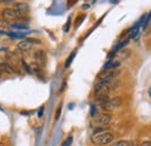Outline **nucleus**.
I'll use <instances>...</instances> for the list:
<instances>
[{
    "mask_svg": "<svg viewBox=\"0 0 151 146\" xmlns=\"http://www.w3.org/2000/svg\"><path fill=\"white\" fill-rule=\"evenodd\" d=\"M114 135L109 131H106V132H101V133H95V135H92L91 137V140L92 143L95 144V145H108L111 144L114 140Z\"/></svg>",
    "mask_w": 151,
    "mask_h": 146,
    "instance_id": "f257e3e1",
    "label": "nucleus"
},
{
    "mask_svg": "<svg viewBox=\"0 0 151 146\" xmlns=\"http://www.w3.org/2000/svg\"><path fill=\"white\" fill-rule=\"evenodd\" d=\"M121 104H122V99H121L120 96H116V97L109 99V100H107L106 102L101 103V109L105 110L106 112H107V111H113V110L117 109Z\"/></svg>",
    "mask_w": 151,
    "mask_h": 146,
    "instance_id": "f03ea898",
    "label": "nucleus"
},
{
    "mask_svg": "<svg viewBox=\"0 0 151 146\" xmlns=\"http://www.w3.org/2000/svg\"><path fill=\"white\" fill-rule=\"evenodd\" d=\"M22 14H20L17 9H13V8H6L1 12V16L4 19H8V20H18Z\"/></svg>",
    "mask_w": 151,
    "mask_h": 146,
    "instance_id": "7ed1b4c3",
    "label": "nucleus"
},
{
    "mask_svg": "<svg viewBox=\"0 0 151 146\" xmlns=\"http://www.w3.org/2000/svg\"><path fill=\"white\" fill-rule=\"evenodd\" d=\"M95 121L99 123V124H102V125H106V124H109L111 121H112V115L108 114V112H102V114H99L95 118Z\"/></svg>",
    "mask_w": 151,
    "mask_h": 146,
    "instance_id": "20e7f679",
    "label": "nucleus"
},
{
    "mask_svg": "<svg viewBox=\"0 0 151 146\" xmlns=\"http://www.w3.org/2000/svg\"><path fill=\"white\" fill-rule=\"evenodd\" d=\"M117 75H120V71L117 69L116 70H104L99 74V78H114V79H116Z\"/></svg>",
    "mask_w": 151,
    "mask_h": 146,
    "instance_id": "39448f33",
    "label": "nucleus"
},
{
    "mask_svg": "<svg viewBox=\"0 0 151 146\" xmlns=\"http://www.w3.org/2000/svg\"><path fill=\"white\" fill-rule=\"evenodd\" d=\"M33 47V43L29 41V38H24L22 39L21 42H19L18 44V48H19L21 51H29Z\"/></svg>",
    "mask_w": 151,
    "mask_h": 146,
    "instance_id": "423d86ee",
    "label": "nucleus"
},
{
    "mask_svg": "<svg viewBox=\"0 0 151 146\" xmlns=\"http://www.w3.org/2000/svg\"><path fill=\"white\" fill-rule=\"evenodd\" d=\"M35 60L40 65H45V62H47V55H45V52L43 51V50H37L36 52H35Z\"/></svg>",
    "mask_w": 151,
    "mask_h": 146,
    "instance_id": "0eeeda50",
    "label": "nucleus"
},
{
    "mask_svg": "<svg viewBox=\"0 0 151 146\" xmlns=\"http://www.w3.org/2000/svg\"><path fill=\"white\" fill-rule=\"evenodd\" d=\"M14 9H17L20 14H26L29 12V5L26 2H17Z\"/></svg>",
    "mask_w": 151,
    "mask_h": 146,
    "instance_id": "6e6552de",
    "label": "nucleus"
},
{
    "mask_svg": "<svg viewBox=\"0 0 151 146\" xmlns=\"http://www.w3.org/2000/svg\"><path fill=\"white\" fill-rule=\"evenodd\" d=\"M120 65H121V63L119 60H109L105 65V70H116Z\"/></svg>",
    "mask_w": 151,
    "mask_h": 146,
    "instance_id": "1a4fd4ad",
    "label": "nucleus"
},
{
    "mask_svg": "<svg viewBox=\"0 0 151 146\" xmlns=\"http://www.w3.org/2000/svg\"><path fill=\"white\" fill-rule=\"evenodd\" d=\"M0 67L2 70V72L7 73H14V69L8 64V63H0Z\"/></svg>",
    "mask_w": 151,
    "mask_h": 146,
    "instance_id": "9d476101",
    "label": "nucleus"
},
{
    "mask_svg": "<svg viewBox=\"0 0 151 146\" xmlns=\"http://www.w3.org/2000/svg\"><path fill=\"white\" fill-rule=\"evenodd\" d=\"M13 29H19V30H27L29 27L27 26V24H22V23H19V22H14V23H12V26H11Z\"/></svg>",
    "mask_w": 151,
    "mask_h": 146,
    "instance_id": "9b49d317",
    "label": "nucleus"
},
{
    "mask_svg": "<svg viewBox=\"0 0 151 146\" xmlns=\"http://www.w3.org/2000/svg\"><path fill=\"white\" fill-rule=\"evenodd\" d=\"M117 56H119L120 58H122V59H126L127 57H129V56H130V50H128V49L120 50V51H119V54H117Z\"/></svg>",
    "mask_w": 151,
    "mask_h": 146,
    "instance_id": "f8f14e48",
    "label": "nucleus"
},
{
    "mask_svg": "<svg viewBox=\"0 0 151 146\" xmlns=\"http://www.w3.org/2000/svg\"><path fill=\"white\" fill-rule=\"evenodd\" d=\"M75 56H76V52H72V54H71V56H70V57L66 59V62H65V67H69V66L71 65V63H72V60H73Z\"/></svg>",
    "mask_w": 151,
    "mask_h": 146,
    "instance_id": "ddd939ff",
    "label": "nucleus"
},
{
    "mask_svg": "<svg viewBox=\"0 0 151 146\" xmlns=\"http://www.w3.org/2000/svg\"><path fill=\"white\" fill-rule=\"evenodd\" d=\"M128 42H129V39H127V41H124V42H121L119 45H116V47H115V49H114V50H115V51H120L123 47H126V45L128 44Z\"/></svg>",
    "mask_w": 151,
    "mask_h": 146,
    "instance_id": "4468645a",
    "label": "nucleus"
},
{
    "mask_svg": "<svg viewBox=\"0 0 151 146\" xmlns=\"http://www.w3.org/2000/svg\"><path fill=\"white\" fill-rule=\"evenodd\" d=\"M115 146H130V143L128 140H119Z\"/></svg>",
    "mask_w": 151,
    "mask_h": 146,
    "instance_id": "2eb2a0df",
    "label": "nucleus"
},
{
    "mask_svg": "<svg viewBox=\"0 0 151 146\" xmlns=\"http://www.w3.org/2000/svg\"><path fill=\"white\" fill-rule=\"evenodd\" d=\"M85 20V15H79V18L77 19V21H76V27L78 28L80 24H81V22Z\"/></svg>",
    "mask_w": 151,
    "mask_h": 146,
    "instance_id": "dca6fc26",
    "label": "nucleus"
},
{
    "mask_svg": "<svg viewBox=\"0 0 151 146\" xmlns=\"http://www.w3.org/2000/svg\"><path fill=\"white\" fill-rule=\"evenodd\" d=\"M70 24H71V18L68 19V22H66V24H65V27H64V31H65V33L69 31V29H70Z\"/></svg>",
    "mask_w": 151,
    "mask_h": 146,
    "instance_id": "f3484780",
    "label": "nucleus"
},
{
    "mask_svg": "<svg viewBox=\"0 0 151 146\" xmlns=\"http://www.w3.org/2000/svg\"><path fill=\"white\" fill-rule=\"evenodd\" d=\"M22 65H23V67L26 69V71L29 73V74H32V73H33V71H32V70L29 69V66H28V65L26 64V62H23V60H22Z\"/></svg>",
    "mask_w": 151,
    "mask_h": 146,
    "instance_id": "a211bd4d",
    "label": "nucleus"
},
{
    "mask_svg": "<svg viewBox=\"0 0 151 146\" xmlns=\"http://www.w3.org/2000/svg\"><path fill=\"white\" fill-rule=\"evenodd\" d=\"M71 143H72V137H69V138L66 139V142L63 144V146H70L71 145Z\"/></svg>",
    "mask_w": 151,
    "mask_h": 146,
    "instance_id": "6ab92c4d",
    "label": "nucleus"
},
{
    "mask_svg": "<svg viewBox=\"0 0 151 146\" xmlns=\"http://www.w3.org/2000/svg\"><path fill=\"white\" fill-rule=\"evenodd\" d=\"M43 114H44V107H41V108H40V110H38V112H37L38 118H41V117L43 116Z\"/></svg>",
    "mask_w": 151,
    "mask_h": 146,
    "instance_id": "aec40b11",
    "label": "nucleus"
},
{
    "mask_svg": "<svg viewBox=\"0 0 151 146\" xmlns=\"http://www.w3.org/2000/svg\"><path fill=\"white\" fill-rule=\"evenodd\" d=\"M77 1H78V0H69V1H68V7H72Z\"/></svg>",
    "mask_w": 151,
    "mask_h": 146,
    "instance_id": "412c9836",
    "label": "nucleus"
},
{
    "mask_svg": "<svg viewBox=\"0 0 151 146\" xmlns=\"http://www.w3.org/2000/svg\"><path fill=\"white\" fill-rule=\"evenodd\" d=\"M60 109H62L60 107H59V108L57 109V112H56V120H58V118H59V115H60Z\"/></svg>",
    "mask_w": 151,
    "mask_h": 146,
    "instance_id": "4be33fe9",
    "label": "nucleus"
},
{
    "mask_svg": "<svg viewBox=\"0 0 151 146\" xmlns=\"http://www.w3.org/2000/svg\"><path fill=\"white\" fill-rule=\"evenodd\" d=\"M1 2H4V4H11V2H13L14 0H0Z\"/></svg>",
    "mask_w": 151,
    "mask_h": 146,
    "instance_id": "5701e85b",
    "label": "nucleus"
},
{
    "mask_svg": "<svg viewBox=\"0 0 151 146\" xmlns=\"http://www.w3.org/2000/svg\"><path fill=\"white\" fill-rule=\"evenodd\" d=\"M141 146H151V142H144Z\"/></svg>",
    "mask_w": 151,
    "mask_h": 146,
    "instance_id": "b1692460",
    "label": "nucleus"
},
{
    "mask_svg": "<svg viewBox=\"0 0 151 146\" xmlns=\"http://www.w3.org/2000/svg\"><path fill=\"white\" fill-rule=\"evenodd\" d=\"M83 8H84V9H87V8H90V6H88V5H84Z\"/></svg>",
    "mask_w": 151,
    "mask_h": 146,
    "instance_id": "393cba45",
    "label": "nucleus"
},
{
    "mask_svg": "<svg viewBox=\"0 0 151 146\" xmlns=\"http://www.w3.org/2000/svg\"><path fill=\"white\" fill-rule=\"evenodd\" d=\"M148 93H149V96L151 97V87L149 88V91H148Z\"/></svg>",
    "mask_w": 151,
    "mask_h": 146,
    "instance_id": "a878e982",
    "label": "nucleus"
},
{
    "mask_svg": "<svg viewBox=\"0 0 151 146\" xmlns=\"http://www.w3.org/2000/svg\"><path fill=\"white\" fill-rule=\"evenodd\" d=\"M1 73H2V70H1V67H0V75H1Z\"/></svg>",
    "mask_w": 151,
    "mask_h": 146,
    "instance_id": "bb28decb",
    "label": "nucleus"
},
{
    "mask_svg": "<svg viewBox=\"0 0 151 146\" xmlns=\"http://www.w3.org/2000/svg\"><path fill=\"white\" fill-rule=\"evenodd\" d=\"M0 146H4V144H2V143H0Z\"/></svg>",
    "mask_w": 151,
    "mask_h": 146,
    "instance_id": "cd10ccee",
    "label": "nucleus"
}]
</instances>
